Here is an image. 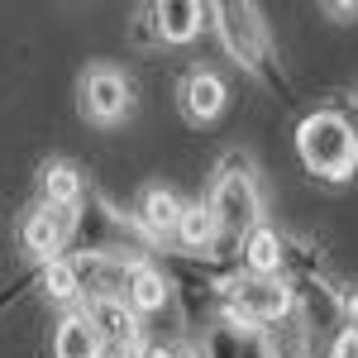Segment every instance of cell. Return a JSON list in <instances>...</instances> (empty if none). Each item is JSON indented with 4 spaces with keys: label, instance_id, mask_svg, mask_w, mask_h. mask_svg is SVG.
I'll return each mask as SVG.
<instances>
[{
    "label": "cell",
    "instance_id": "2e32d148",
    "mask_svg": "<svg viewBox=\"0 0 358 358\" xmlns=\"http://www.w3.org/2000/svg\"><path fill=\"white\" fill-rule=\"evenodd\" d=\"M330 358H358V334H339V339H334V349H330Z\"/></svg>",
    "mask_w": 358,
    "mask_h": 358
},
{
    "label": "cell",
    "instance_id": "ac0fdd59",
    "mask_svg": "<svg viewBox=\"0 0 358 358\" xmlns=\"http://www.w3.org/2000/svg\"><path fill=\"white\" fill-rule=\"evenodd\" d=\"M349 334H358V296L349 301Z\"/></svg>",
    "mask_w": 358,
    "mask_h": 358
},
{
    "label": "cell",
    "instance_id": "7a4b0ae2",
    "mask_svg": "<svg viewBox=\"0 0 358 358\" xmlns=\"http://www.w3.org/2000/svg\"><path fill=\"white\" fill-rule=\"evenodd\" d=\"M224 301H229V315L239 325H268L277 315H287L292 292L277 277H234L229 292H224Z\"/></svg>",
    "mask_w": 358,
    "mask_h": 358
},
{
    "label": "cell",
    "instance_id": "6da1fadb",
    "mask_svg": "<svg viewBox=\"0 0 358 358\" xmlns=\"http://www.w3.org/2000/svg\"><path fill=\"white\" fill-rule=\"evenodd\" d=\"M296 153H301V163L315 172V177H349L358 163V134L354 124L344 120V115L334 110H320V115H306L301 129H296Z\"/></svg>",
    "mask_w": 358,
    "mask_h": 358
},
{
    "label": "cell",
    "instance_id": "3957f363",
    "mask_svg": "<svg viewBox=\"0 0 358 358\" xmlns=\"http://www.w3.org/2000/svg\"><path fill=\"white\" fill-rule=\"evenodd\" d=\"M206 206H210V215L220 224V234H248L258 224V187H253V177H248L244 167L239 172L229 167L215 182V196Z\"/></svg>",
    "mask_w": 358,
    "mask_h": 358
},
{
    "label": "cell",
    "instance_id": "5b68a950",
    "mask_svg": "<svg viewBox=\"0 0 358 358\" xmlns=\"http://www.w3.org/2000/svg\"><path fill=\"white\" fill-rule=\"evenodd\" d=\"M77 229V210H57V206H38L24 220V248L38 258V263H53L62 258V248Z\"/></svg>",
    "mask_w": 358,
    "mask_h": 358
},
{
    "label": "cell",
    "instance_id": "4fadbf2b",
    "mask_svg": "<svg viewBox=\"0 0 358 358\" xmlns=\"http://www.w3.org/2000/svg\"><path fill=\"white\" fill-rule=\"evenodd\" d=\"M77 196H82V177H77V167H72V163L43 167V206L77 210Z\"/></svg>",
    "mask_w": 358,
    "mask_h": 358
},
{
    "label": "cell",
    "instance_id": "5bb4252c",
    "mask_svg": "<svg viewBox=\"0 0 358 358\" xmlns=\"http://www.w3.org/2000/svg\"><path fill=\"white\" fill-rule=\"evenodd\" d=\"M215 234H220V224L210 215V206L206 201H196V206H182V220H177V239L187 248H210L215 244Z\"/></svg>",
    "mask_w": 358,
    "mask_h": 358
},
{
    "label": "cell",
    "instance_id": "7c38bea8",
    "mask_svg": "<svg viewBox=\"0 0 358 358\" xmlns=\"http://www.w3.org/2000/svg\"><path fill=\"white\" fill-rule=\"evenodd\" d=\"M201 5L192 0H163L158 5V34H163L167 43H192L196 34H201Z\"/></svg>",
    "mask_w": 358,
    "mask_h": 358
},
{
    "label": "cell",
    "instance_id": "e0dca14e",
    "mask_svg": "<svg viewBox=\"0 0 358 358\" xmlns=\"http://www.w3.org/2000/svg\"><path fill=\"white\" fill-rule=\"evenodd\" d=\"M134 358H177V354H172V349H138Z\"/></svg>",
    "mask_w": 358,
    "mask_h": 358
},
{
    "label": "cell",
    "instance_id": "30bf717a",
    "mask_svg": "<svg viewBox=\"0 0 358 358\" xmlns=\"http://www.w3.org/2000/svg\"><path fill=\"white\" fill-rule=\"evenodd\" d=\"M138 220H143V229L148 234H177V220H182V201H177V192H167V187H148L143 192V201H138Z\"/></svg>",
    "mask_w": 358,
    "mask_h": 358
},
{
    "label": "cell",
    "instance_id": "277c9868",
    "mask_svg": "<svg viewBox=\"0 0 358 358\" xmlns=\"http://www.w3.org/2000/svg\"><path fill=\"white\" fill-rule=\"evenodd\" d=\"M134 106V96H129V82L115 72V67H91L82 77V110L96 120V124H115V120H124Z\"/></svg>",
    "mask_w": 358,
    "mask_h": 358
},
{
    "label": "cell",
    "instance_id": "ba28073f",
    "mask_svg": "<svg viewBox=\"0 0 358 358\" xmlns=\"http://www.w3.org/2000/svg\"><path fill=\"white\" fill-rule=\"evenodd\" d=\"M182 110H187V120H215L224 110V82L215 72L196 67L192 77L182 82Z\"/></svg>",
    "mask_w": 358,
    "mask_h": 358
},
{
    "label": "cell",
    "instance_id": "8fae6325",
    "mask_svg": "<svg viewBox=\"0 0 358 358\" xmlns=\"http://www.w3.org/2000/svg\"><path fill=\"white\" fill-rule=\"evenodd\" d=\"M244 263H248V277H277V268H282V239L268 224H253L244 234Z\"/></svg>",
    "mask_w": 358,
    "mask_h": 358
},
{
    "label": "cell",
    "instance_id": "9c48e42d",
    "mask_svg": "<svg viewBox=\"0 0 358 358\" xmlns=\"http://www.w3.org/2000/svg\"><path fill=\"white\" fill-rule=\"evenodd\" d=\"M53 354L57 358H101V334L96 325L86 320V310H72V315H62V325H57V339H53Z\"/></svg>",
    "mask_w": 358,
    "mask_h": 358
},
{
    "label": "cell",
    "instance_id": "9a60e30c",
    "mask_svg": "<svg viewBox=\"0 0 358 358\" xmlns=\"http://www.w3.org/2000/svg\"><path fill=\"white\" fill-rule=\"evenodd\" d=\"M43 287H48V296H53V301H77V296H82V277H77V263H67V258H53V263H43Z\"/></svg>",
    "mask_w": 358,
    "mask_h": 358
},
{
    "label": "cell",
    "instance_id": "52a82bcc",
    "mask_svg": "<svg viewBox=\"0 0 358 358\" xmlns=\"http://www.w3.org/2000/svg\"><path fill=\"white\" fill-rule=\"evenodd\" d=\"M120 301H124V310H129V315H153V310H163V301H167V282H163V273H153L148 263H134V268H124Z\"/></svg>",
    "mask_w": 358,
    "mask_h": 358
},
{
    "label": "cell",
    "instance_id": "8992f818",
    "mask_svg": "<svg viewBox=\"0 0 358 358\" xmlns=\"http://www.w3.org/2000/svg\"><path fill=\"white\" fill-rule=\"evenodd\" d=\"M215 15H220L224 43L244 62H258V53H263V20H258V10H248V5H220Z\"/></svg>",
    "mask_w": 358,
    "mask_h": 358
}]
</instances>
